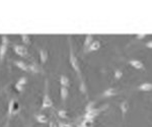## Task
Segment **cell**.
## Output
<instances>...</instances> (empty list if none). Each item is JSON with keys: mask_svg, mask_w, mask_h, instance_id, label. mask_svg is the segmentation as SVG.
<instances>
[{"mask_svg": "<svg viewBox=\"0 0 152 127\" xmlns=\"http://www.w3.org/2000/svg\"><path fill=\"white\" fill-rule=\"evenodd\" d=\"M137 90L142 92H150L152 90V84L151 82H143L139 87H137Z\"/></svg>", "mask_w": 152, "mask_h": 127, "instance_id": "obj_11", "label": "cell"}, {"mask_svg": "<svg viewBox=\"0 0 152 127\" xmlns=\"http://www.w3.org/2000/svg\"><path fill=\"white\" fill-rule=\"evenodd\" d=\"M4 89H5V87H3V89H1V90H0V94H1V92H2V91H3Z\"/></svg>", "mask_w": 152, "mask_h": 127, "instance_id": "obj_31", "label": "cell"}, {"mask_svg": "<svg viewBox=\"0 0 152 127\" xmlns=\"http://www.w3.org/2000/svg\"><path fill=\"white\" fill-rule=\"evenodd\" d=\"M15 89L18 90V91L19 92H21L23 91V87H21V85H19V84H15Z\"/></svg>", "mask_w": 152, "mask_h": 127, "instance_id": "obj_28", "label": "cell"}, {"mask_svg": "<svg viewBox=\"0 0 152 127\" xmlns=\"http://www.w3.org/2000/svg\"><path fill=\"white\" fill-rule=\"evenodd\" d=\"M68 87H61L60 89V95H61V99H62V102L65 103L66 100H67V97H68Z\"/></svg>", "mask_w": 152, "mask_h": 127, "instance_id": "obj_16", "label": "cell"}, {"mask_svg": "<svg viewBox=\"0 0 152 127\" xmlns=\"http://www.w3.org/2000/svg\"><path fill=\"white\" fill-rule=\"evenodd\" d=\"M128 63L130 65H132L134 68H136V69H142L144 70L145 69V67H144V64L143 62L138 59H132V60H129Z\"/></svg>", "mask_w": 152, "mask_h": 127, "instance_id": "obj_7", "label": "cell"}, {"mask_svg": "<svg viewBox=\"0 0 152 127\" xmlns=\"http://www.w3.org/2000/svg\"><path fill=\"white\" fill-rule=\"evenodd\" d=\"M28 71L33 72V73H38L41 71V68L39 67L38 64L36 63H31V64H28Z\"/></svg>", "mask_w": 152, "mask_h": 127, "instance_id": "obj_19", "label": "cell"}, {"mask_svg": "<svg viewBox=\"0 0 152 127\" xmlns=\"http://www.w3.org/2000/svg\"><path fill=\"white\" fill-rule=\"evenodd\" d=\"M122 76H123V71H122L121 69H116L115 70V73H114V77L115 79H122Z\"/></svg>", "mask_w": 152, "mask_h": 127, "instance_id": "obj_20", "label": "cell"}, {"mask_svg": "<svg viewBox=\"0 0 152 127\" xmlns=\"http://www.w3.org/2000/svg\"><path fill=\"white\" fill-rule=\"evenodd\" d=\"M20 109H21V106H20V104H19L18 100L15 99V98H12L10 101H9L8 111H7V119L9 120L11 117L18 114Z\"/></svg>", "mask_w": 152, "mask_h": 127, "instance_id": "obj_2", "label": "cell"}, {"mask_svg": "<svg viewBox=\"0 0 152 127\" xmlns=\"http://www.w3.org/2000/svg\"><path fill=\"white\" fill-rule=\"evenodd\" d=\"M13 50L16 54L21 56V57H26V56H28V49L23 45H13Z\"/></svg>", "mask_w": 152, "mask_h": 127, "instance_id": "obj_5", "label": "cell"}, {"mask_svg": "<svg viewBox=\"0 0 152 127\" xmlns=\"http://www.w3.org/2000/svg\"><path fill=\"white\" fill-rule=\"evenodd\" d=\"M146 47H148L149 49H151V47H152V42H151V41H149V42H147V44H146Z\"/></svg>", "mask_w": 152, "mask_h": 127, "instance_id": "obj_30", "label": "cell"}, {"mask_svg": "<svg viewBox=\"0 0 152 127\" xmlns=\"http://www.w3.org/2000/svg\"><path fill=\"white\" fill-rule=\"evenodd\" d=\"M102 44L99 41H92V43L89 45V47L87 48V50L85 52H94V51H97L100 48Z\"/></svg>", "mask_w": 152, "mask_h": 127, "instance_id": "obj_9", "label": "cell"}, {"mask_svg": "<svg viewBox=\"0 0 152 127\" xmlns=\"http://www.w3.org/2000/svg\"><path fill=\"white\" fill-rule=\"evenodd\" d=\"M1 44H4V45H7L8 46L9 44V39L7 36H2L1 37Z\"/></svg>", "mask_w": 152, "mask_h": 127, "instance_id": "obj_25", "label": "cell"}, {"mask_svg": "<svg viewBox=\"0 0 152 127\" xmlns=\"http://www.w3.org/2000/svg\"><path fill=\"white\" fill-rule=\"evenodd\" d=\"M60 84H61V87H68L70 84V81H69V79H68L66 75L62 74L60 76Z\"/></svg>", "mask_w": 152, "mask_h": 127, "instance_id": "obj_18", "label": "cell"}, {"mask_svg": "<svg viewBox=\"0 0 152 127\" xmlns=\"http://www.w3.org/2000/svg\"><path fill=\"white\" fill-rule=\"evenodd\" d=\"M49 127H57V123H56V121H54V120L49 121Z\"/></svg>", "mask_w": 152, "mask_h": 127, "instance_id": "obj_27", "label": "cell"}, {"mask_svg": "<svg viewBox=\"0 0 152 127\" xmlns=\"http://www.w3.org/2000/svg\"><path fill=\"white\" fill-rule=\"evenodd\" d=\"M94 122L91 119H83L81 122L76 125V127H94Z\"/></svg>", "mask_w": 152, "mask_h": 127, "instance_id": "obj_10", "label": "cell"}, {"mask_svg": "<svg viewBox=\"0 0 152 127\" xmlns=\"http://www.w3.org/2000/svg\"><path fill=\"white\" fill-rule=\"evenodd\" d=\"M59 127H73L72 124H67V123H62V122H58Z\"/></svg>", "mask_w": 152, "mask_h": 127, "instance_id": "obj_26", "label": "cell"}, {"mask_svg": "<svg viewBox=\"0 0 152 127\" xmlns=\"http://www.w3.org/2000/svg\"><path fill=\"white\" fill-rule=\"evenodd\" d=\"M68 41H69V50H70V55H69V61H70V64L72 66L73 70L76 72L77 74L78 79L80 80V91L82 92H86V85H85V82L83 80L82 77V72H81V68H80V64H79V61H78L77 57H76L74 51H73V46H72V42H71V37H68Z\"/></svg>", "mask_w": 152, "mask_h": 127, "instance_id": "obj_1", "label": "cell"}, {"mask_svg": "<svg viewBox=\"0 0 152 127\" xmlns=\"http://www.w3.org/2000/svg\"><path fill=\"white\" fill-rule=\"evenodd\" d=\"M107 107H109V104L104 105V106L99 107V108H94L92 110H90V111L85 112V113L81 116V118L82 119H91V120H94L95 117L99 116L102 111H104L105 109H107Z\"/></svg>", "mask_w": 152, "mask_h": 127, "instance_id": "obj_3", "label": "cell"}, {"mask_svg": "<svg viewBox=\"0 0 152 127\" xmlns=\"http://www.w3.org/2000/svg\"><path fill=\"white\" fill-rule=\"evenodd\" d=\"M49 54L48 51L46 49H40V59L42 63H46V61L48 60Z\"/></svg>", "mask_w": 152, "mask_h": 127, "instance_id": "obj_15", "label": "cell"}, {"mask_svg": "<svg viewBox=\"0 0 152 127\" xmlns=\"http://www.w3.org/2000/svg\"><path fill=\"white\" fill-rule=\"evenodd\" d=\"M120 108H121V111H122V117H123V119H125V116H126L127 112L129 111V108H130L129 102L127 101V100L123 101L120 104Z\"/></svg>", "mask_w": 152, "mask_h": 127, "instance_id": "obj_8", "label": "cell"}, {"mask_svg": "<svg viewBox=\"0 0 152 127\" xmlns=\"http://www.w3.org/2000/svg\"><path fill=\"white\" fill-rule=\"evenodd\" d=\"M145 37H146L145 34H141V35H138V36H137V37H136V39H137V40H141V39L145 38Z\"/></svg>", "mask_w": 152, "mask_h": 127, "instance_id": "obj_29", "label": "cell"}, {"mask_svg": "<svg viewBox=\"0 0 152 127\" xmlns=\"http://www.w3.org/2000/svg\"><path fill=\"white\" fill-rule=\"evenodd\" d=\"M21 40L26 45H29L31 44V37L28 35H21Z\"/></svg>", "mask_w": 152, "mask_h": 127, "instance_id": "obj_22", "label": "cell"}, {"mask_svg": "<svg viewBox=\"0 0 152 127\" xmlns=\"http://www.w3.org/2000/svg\"><path fill=\"white\" fill-rule=\"evenodd\" d=\"M14 65H16L18 68H20L21 70H23V71H28V66L26 63H24L23 61L21 60H15L14 61Z\"/></svg>", "mask_w": 152, "mask_h": 127, "instance_id": "obj_13", "label": "cell"}, {"mask_svg": "<svg viewBox=\"0 0 152 127\" xmlns=\"http://www.w3.org/2000/svg\"><path fill=\"white\" fill-rule=\"evenodd\" d=\"M92 41H94V37L92 35H87L85 37V40H84V44H83V51H86L87 48L89 47V45L92 43Z\"/></svg>", "mask_w": 152, "mask_h": 127, "instance_id": "obj_12", "label": "cell"}, {"mask_svg": "<svg viewBox=\"0 0 152 127\" xmlns=\"http://www.w3.org/2000/svg\"><path fill=\"white\" fill-rule=\"evenodd\" d=\"M7 49H8V46L7 45H4V44H1V45H0V63L3 61L4 57H5Z\"/></svg>", "mask_w": 152, "mask_h": 127, "instance_id": "obj_14", "label": "cell"}, {"mask_svg": "<svg viewBox=\"0 0 152 127\" xmlns=\"http://www.w3.org/2000/svg\"><path fill=\"white\" fill-rule=\"evenodd\" d=\"M26 82H28V79H26V76H23V77H20V79L18 80V82H16V84L21 85V87H24V85L26 84Z\"/></svg>", "mask_w": 152, "mask_h": 127, "instance_id": "obj_23", "label": "cell"}, {"mask_svg": "<svg viewBox=\"0 0 152 127\" xmlns=\"http://www.w3.org/2000/svg\"><path fill=\"white\" fill-rule=\"evenodd\" d=\"M94 105H95V101H90L89 103L86 105V107H85V112L90 111V110L94 109Z\"/></svg>", "mask_w": 152, "mask_h": 127, "instance_id": "obj_24", "label": "cell"}, {"mask_svg": "<svg viewBox=\"0 0 152 127\" xmlns=\"http://www.w3.org/2000/svg\"><path fill=\"white\" fill-rule=\"evenodd\" d=\"M53 107V101L51 99L50 95H49V84L48 80H46V84H45V92H44V97H43V102H42V110H45L48 108H52Z\"/></svg>", "mask_w": 152, "mask_h": 127, "instance_id": "obj_4", "label": "cell"}, {"mask_svg": "<svg viewBox=\"0 0 152 127\" xmlns=\"http://www.w3.org/2000/svg\"><path fill=\"white\" fill-rule=\"evenodd\" d=\"M58 116L60 117V118H67V111H66L65 109H61V110H58Z\"/></svg>", "mask_w": 152, "mask_h": 127, "instance_id": "obj_21", "label": "cell"}, {"mask_svg": "<svg viewBox=\"0 0 152 127\" xmlns=\"http://www.w3.org/2000/svg\"><path fill=\"white\" fill-rule=\"evenodd\" d=\"M35 118L37 119V121L40 122V123H43V124H46L49 122V119L48 117L44 114H36L35 115Z\"/></svg>", "mask_w": 152, "mask_h": 127, "instance_id": "obj_17", "label": "cell"}, {"mask_svg": "<svg viewBox=\"0 0 152 127\" xmlns=\"http://www.w3.org/2000/svg\"><path fill=\"white\" fill-rule=\"evenodd\" d=\"M119 94V91L115 87H109L102 94V98H109V97H113V96H116V95Z\"/></svg>", "mask_w": 152, "mask_h": 127, "instance_id": "obj_6", "label": "cell"}]
</instances>
